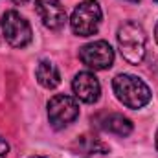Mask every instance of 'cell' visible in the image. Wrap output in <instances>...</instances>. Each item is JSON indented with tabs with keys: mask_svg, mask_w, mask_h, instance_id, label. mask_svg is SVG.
Instances as JSON below:
<instances>
[{
	"mask_svg": "<svg viewBox=\"0 0 158 158\" xmlns=\"http://www.w3.org/2000/svg\"><path fill=\"white\" fill-rule=\"evenodd\" d=\"M76 98L83 103H96L101 94V85L92 72H79L72 81Z\"/></svg>",
	"mask_w": 158,
	"mask_h": 158,
	"instance_id": "obj_8",
	"label": "cell"
},
{
	"mask_svg": "<svg viewBox=\"0 0 158 158\" xmlns=\"http://www.w3.org/2000/svg\"><path fill=\"white\" fill-rule=\"evenodd\" d=\"M2 33L13 48H24L31 42L30 22L15 9H9L2 15Z\"/></svg>",
	"mask_w": 158,
	"mask_h": 158,
	"instance_id": "obj_4",
	"label": "cell"
},
{
	"mask_svg": "<svg viewBox=\"0 0 158 158\" xmlns=\"http://www.w3.org/2000/svg\"><path fill=\"white\" fill-rule=\"evenodd\" d=\"M155 37H156V42H158V24H156V30H155Z\"/></svg>",
	"mask_w": 158,
	"mask_h": 158,
	"instance_id": "obj_14",
	"label": "cell"
},
{
	"mask_svg": "<svg viewBox=\"0 0 158 158\" xmlns=\"http://www.w3.org/2000/svg\"><path fill=\"white\" fill-rule=\"evenodd\" d=\"M77 155L81 156H92V155H103V153H109V145L103 143L99 138L96 136H90V134H83L79 136L74 143Z\"/></svg>",
	"mask_w": 158,
	"mask_h": 158,
	"instance_id": "obj_10",
	"label": "cell"
},
{
	"mask_svg": "<svg viewBox=\"0 0 158 158\" xmlns=\"http://www.w3.org/2000/svg\"><path fill=\"white\" fill-rule=\"evenodd\" d=\"M145 31L138 22H125L118 30V48L123 59L131 64H140L145 57Z\"/></svg>",
	"mask_w": 158,
	"mask_h": 158,
	"instance_id": "obj_2",
	"label": "cell"
},
{
	"mask_svg": "<svg viewBox=\"0 0 158 158\" xmlns=\"http://www.w3.org/2000/svg\"><path fill=\"white\" fill-rule=\"evenodd\" d=\"M101 7L98 4V0H83L77 4V7L72 13L70 19V26L72 31L79 37H90L99 30L101 24Z\"/></svg>",
	"mask_w": 158,
	"mask_h": 158,
	"instance_id": "obj_3",
	"label": "cell"
},
{
	"mask_svg": "<svg viewBox=\"0 0 158 158\" xmlns=\"http://www.w3.org/2000/svg\"><path fill=\"white\" fill-rule=\"evenodd\" d=\"M114 94L127 109H142L151 101V88L136 76L119 74L112 81Z\"/></svg>",
	"mask_w": 158,
	"mask_h": 158,
	"instance_id": "obj_1",
	"label": "cell"
},
{
	"mask_svg": "<svg viewBox=\"0 0 158 158\" xmlns=\"http://www.w3.org/2000/svg\"><path fill=\"white\" fill-rule=\"evenodd\" d=\"M156 2H158V0H156Z\"/></svg>",
	"mask_w": 158,
	"mask_h": 158,
	"instance_id": "obj_18",
	"label": "cell"
},
{
	"mask_svg": "<svg viewBox=\"0 0 158 158\" xmlns=\"http://www.w3.org/2000/svg\"><path fill=\"white\" fill-rule=\"evenodd\" d=\"M98 127L107 132H112L116 136H129L132 132L131 119H127L121 114H103L98 119Z\"/></svg>",
	"mask_w": 158,
	"mask_h": 158,
	"instance_id": "obj_9",
	"label": "cell"
},
{
	"mask_svg": "<svg viewBox=\"0 0 158 158\" xmlns=\"http://www.w3.org/2000/svg\"><path fill=\"white\" fill-rule=\"evenodd\" d=\"M129 2H140V0H129Z\"/></svg>",
	"mask_w": 158,
	"mask_h": 158,
	"instance_id": "obj_16",
	"label": "cell"
},
{
	"mask_svg": "<svg viewBox=\"0 0 158 158\" xmlns=\"http://www.w3.org/2000/svg\"><path fill=\"white\" fill-rule=\"evenodd\" d=\"M31 158H44V156H31Z\"/></svg>",
	"mask_w": 158,
	"mask_h": 158,
	"instance_id": "obj_17",
	"label": "cell"
},
{
	"mask_svg": "<svg viewBox=\"0 0 158 158\" xmlns=\"http://www.w3.org/2000/svg\"><path fill=\"white\" fill-rule=\"evenodd\" d=\"M35 77L44 88H57L61 85V74H59V68L50 63V61H40L37 64V70H35Z\"/></svg>",
	"mask_w": 158,
	"mask_h": 158,
	"instance_id": "obj_11",
	"label": "cell"
},
{
	"mask_svg": "<svg viewBox=\"0 0 158 158\" xmlns=\"http://www.w3.org/2000/svg\"><path fill=\"white\" fill-rule=\"evenodd\" d=\"M35 9L42 24L50 30H59L66 22V9L61 0H37Z\"/></svg>",
	"mask_w": 158,
	"mask_h": 158,
	"instance_id": "obj_7",
	"label": "cell"
},
{
	"mask_svg": "<svg viewBox=\"0 0 158 158\" xmlns=\"http://www.w3.org/2000/svg\"><path fill=\"white\" fill-rule=\"evenodd\" d=\"M79 59L92 70H107L114 63V50L105 40H94L79 48Z\"/></svg>",
	"mask_w": 158,
	"mask_h": 158,
	"instance_id": "obj_6",
	"label": "cell"
},
{
	"mask_svg": "<svg viewBox=\"0 0 158 158\" xmlns=\"http://www.w3.org/2000/svg\"><path fill=\"white\" fill-rule=\"evenodd\" d=\"M79 116V103L66 94H57L48 101V119L53 129H64Z\"/></svg>",
	"mask_w": 158,
	"mask_h": 158,
	"instance_id": "obj_5",
	"label": "cell"
},
{
	"mask_svg": "<svg viewBox=\"0 0 158 158\" xmlns=\"http://www.w3.org/2000/svg\"><path fill=\"white\" fill-rule=\"evenodd\" d=\"M7 153H9V145H7V142L0 136V158H6Z\"/></svg>",
	"mask_w": 158,
	"mask_h": 158,
	"instance_id": "obj_12",
	"label": "cell"
},
{
	"mask_svg": "<svg viewBox=\"0 0 158 158\" xmlns=\"http://www.w3.org/2000/svg\"><path fill=\"white\" fill-rule=\"evenodd\" d=\"M156 149H158V131H156Z\"/></svg>",
	"mask_w": 158,
	"mask_h": 158,
	"instance_id": "obj_15",
	"label": "cell"
},
{
	"mask_svg": "<svg viewBox=\"0 0 158 158\" xmlns=\"http://www.w3.org/2000/svg\"><path fill=\"white\" fill-rule=\"evenodd\" d=\"M13 2H15V4H26L28 0H13Z\"/></svg>",
	"mask_w": 158,
	"mask_h": 158,
	"instance_id": "obj_13",
	"label": "cell"
}]
</instances>
